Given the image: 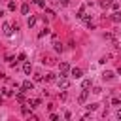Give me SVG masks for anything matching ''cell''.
<instances>
[{
    "label": "cell",
    "mask_w": 121,
    "mask_h": 121,
    "mask_svg": "<svg viewBox=\"0 0 121 121\" xmlns=\"http://www.w3.org/2000/svg\"><path fill=\"white\" fill-rule=\"evenodd\" d=\"M57 85H59V89H68V87H70V79H68L66 76H60V78L57 79Z\"/></svg>",
    "instance_id": "6da1fadb"
},
{
    "label": "cell",
    "mask_w": 121,
    "mask_h": 121,
    "mask_svg": "<svg viewBox=\"0 0 121 121\" xmlns=\"http://www.w3.org/2000/svg\"><path fill=\"white\" fill-rule=\"evenodd\" d=\"M81 76H83V70H81V68H72V70H70V78L79 79Z\"/></svg>",
    "instance_id": "7a4b0ae2"
},
{
    "label": "cell",
    "mask_w": 121,
    "mask_h": 121,
    "mask_svg": "<svg viewBox=\"0 0 121 121\" xmlns=\"http://www.w3.org/2000/svg\"><path fill=\"white\" fill-rule=\"evenodd\" d=\"M21 89H23V91H34V83H32L30 79H25L23 85H21Z\"/></svg>",
    "instance_id": "3957f363"
},
{
    "label": "cell",
    "mask_w": 121,
    "mask_h": 121,
    "mask_svg": "<svg viewBox=\"0 0 121 121\" xmlns=\"http://www.w3.org/2000/svg\"><path fill=\"white\" fill-rule=\"evenodd\" d=\"M59 70H60V76H68V70H70L68 62H60L59 64Z\"/></svg>",
    "instance_id": "277c9868"
},
{
    "label": "cell",
    "mask_w": 121,
    "mask_h": 121,
    "mask_svg": "<svg viewBox=\"0 0 121 121\" xmlns=\"http://www.w3.org/2000/svg\"><path fill=\"white\" fill-rule=\"evenodd\" d=\"M2 30H4V34H6V36H11V34H13V26H11L9 23H4Z\"/></svg>",
    "instance_id": "5b68a950"
},
{
    "label": "cell",
    "mask_w": 121,
    "mask_h": 121,
    "mask_svg": "<svg viewBox=\"0 0 121 121\" xmlns=\"http://www.w3.org/2000/svg\"><path fill=\"white\" fill-rule=\"evenodd\" d=\"M110 19H112L113 23H121V11H119V9H115V11L110 15Z\"/></svg>",
    "instance_id": "8992f818"
},
{
    "label": "cell",
    "mask_w": 121,
    "mask_h": 121,
    "mask_svg": "<svg viewBox=\"0 0 121 121\" xmlns=\"http://www.w3.org/2000/svg\"><path fill=\"white\" fill-rule=\"evenodd\" d=\"M113 76H115V74H113L112 70H106V72L102 74V79H108V81H110V79H113Z\"/></svg>",
    "instance_id": "52a82bcc"
},
{
    "label": "cell",
    "mask_w": 121,
    "mask_h": 121,
    "mask_svg": "<svg viewBox=\"0 0 121 121\" xmlns=\"http://www.w3.org/2000/svg\"><path fill=\"white\" fill-rule=\"evenodd\" d=\"M23 72L28 76V74L32 72V64H30V62H25V64H23Z\"/></svg>",
    "instance_id": "ba28073f"
},
{
    "label": "cell",
    "mask_w": 121,
    "mask_h": 121,
    "mask_svg": "<svg viewBox=\"0 0 121 121\" xmlns=\"http://www.w3.org/2000/svg\"><path fill=\"white\" fill-rule=\"evenodd\" d=\"M21 11H23V15H28V11H30V6H28V4H23V6H21Z\"/></svg>",
    "instance_id": "9c48e42d"
},
{
    "label": "cell",
    "mask_w": 121,
    "mask_h": 121,
    "mask_svg": "<svg viewBox=\"0 0 121 121\" xmlns=\"http://www.w3.org/2000/svg\"><path fill=\"white\" fill-rule=\"evenodd\" d=\"M87 95H89V91H87V89H83V91H81V95H79V102H85Z\"/></svg>",
    "instance_id": "30bf717a"
},
{
    "label": "cell",
    "mask_w": 121,
    "mask_h": 121,
    "mask_svg": "<svg viewBox=\"0 0 121 121\" xmlns=\"http://www.w3.org/2000/svg\"><path fill=\"white\" fill-rule=\"evenodd\" d=\"M26 25H28V26H34V25H36V17H34V15H30V17H28V21H26Z\"/></svg>",
    "instance_id": "8fae6325"
},
{
    "label": "cell",
    "mask_w": 121,
    "mask_h": 121,
    "mask_svg": "<svg viewBox=\"0 0 121 121\" xmlns=\"http://www.w3.org/2000/svg\"><path fill=\"white\" fill-rule=\"evenodd\" d=\"M32 113V106L28 108V106H23V115H30Z\"/></svg>",
    "instance_id": "7c38bea8"
},
{
    "label": "cell",
    "mask_w": 121,
    "mask_h": 121,
    "mask_svg": "<svg viewBox=\"0 0 121 121\" xmlns=\"http://www.w3.org/2000/svg\"><path fill=\"white\" fill-rule=\"evenodd\" d=\"M81 87H83V89H89V87H91V79H83Z\"/></svg>",
    "instance_id": "4fadbf2b"
},
{
    "label": "cell",
    "mask_w": 121,
    "mask_h": 121,
    "mask_svg": "<svg viewBox=\"0 0 121 121\" xmlns=\"http://www.w3.org/2000/svg\"><path fill=\"white\" fill-rule=\"evenodd\" d=\"M15 96H17V100H19V102H25V95H23V91H19Z\"/></svg>",
    "instance_id": "5bb4252c"
},
{
    "label": "cell",
    "mask_w": 121,
    "mask_h": 121,
    "mask_svg": "<svg viewBox=\"0 0 121 121\" xmlns=\"http://www.w3.org/2000/svg\"><path fill=\"white\" fill-rule=\"evenodd\" d=\"M28 104L34 108V106H38V104H40V98H32V100H28Z\"/></svg>",
    "instance_id": "9a60e30c"
},
{
    "label": "cell",
    "mask_w": 121,
    "mask_h": 121,
    "mask_svg": "<svg viewBox=\"0 0 121 121\" xmlns=\"http://www.w3.org/2000/svg\"><path fill=\"white\" fill-rule=\"evenodd\" d=\"M100 6H102V8H110V6H112V0H102Z\"/></svg>",
    "instance_id": "2e32d148"
},
{
    "label": "cell",
    "mask_w": 121,
    "mask_h": 121,
    "mask_svg": "<svg viewBox=\"0 0 121 121\" xmlns=\"http://www.w3.org/2000/svg\"><path fill=\"white\" fill-rule=\"evenodd\" d=\"M45 34H49V28H47V26H45V28H43V30H42V32L38 34V38H43Z\"/></svg>",
    "instance_id": "e0dca14e"
},
{
    "label": "cell",
    "mask_w": 121,
    "mask_h": 121,
    "mask_svg": "<svg viewBox=\"0 0 121 121\" xmlns=\"http://www.w3.org/2000/svg\"><path fill=\"white\" fill-rule=\"evenodd\" d=\"M34 4L40 6V8H45V0H34Z\"/></svg>",
    "instance_id": "ac0fdd59"
},
{
    "label": "cell",
    "mask_w": 121,
    "mask_h": 121,
    "mask_svg": "<svg viewBox=\"0 0 121 121\" xmlns=\"http://www.w3.org/2000/svg\"><path fill=\"white\" fill-rule=\"evenodd\" d=\"M45 81H55V74H47L45 76Z\"/></svg>",
    "instance_id": "d6986e66"
},
{
    "label": "cell",
    "mask_w": 121,
    "mask_h": 121,
    "mask_svg": "<svg viewBox=\"0 0 121 121\" xmlns=\"http://www.w3.org/2000/svg\"><path fill=\"white\" fill-rule=\"evenodd\" d=\"M45 13H47L49 17H55V11H53V9H49V8H45Z\"/></svg>",
    "instance_id": "ffe728a7"
},
{
    "label": "cell",
    "mask_w": 121,
    "mask_h": 121,
    "mask_svg": "<svg viewBox=\"0 0 121 121\" xmlns=\"http://www.w3.org/2000/svg\"><path fill=\"white\" fill-rule=\"evenodd\" d=\"M2 95H4V96H11V91H9V89H2Z\"/></svg>",
    "instance_id": "44dd1931"
},
{
    "label": "cell",
    "mask_w": 121,
    "mask_h": 121,
    "mask_svg": "<svg viewBox=\"0 0 121 121\" xmlns=\"http://www.w3.org/2000/svg\"><path fill=\"white\" fill-rule=\"evenodd\" d=\"M8 9H11V11H13V9H15V2H9V4H8Z\"/></svg>",
    "instance_id": "7402d4cb"
},
{
    "label": "cell",
    "mask_w": 121,
    "mask_h": 121,
    "mask_svg": "<svg viewBox=\"0 0 121 121\" xmlns=\"http://www.w3.org/2000/svg\"><path fill=\"white\" fill-rule=\"evenodd\" d=\"M93 93H95V95H100V93H102V89H100V87H95V89H93Z\"/></svg>",
    "instance_id": "603a6c76"
},
{
    "label": "cell",
    "mask_w": 121,
    "mask_h": 121,
    "mask_svg": "<svg viewBox=\"0 0 121 121\" xmlns=\"http://www.w3.org/2000/svg\"><path fill=\"white\" fill-rule=\"evenodd\" d=\"M87 108H89V110H91V112H93V110H96V108H98V104H89V106H87Z\"/></svg>",
    "instance_id": "cb8c5ba5"
},
{
    "label": "cell",
    "mask_w": 121,
    "mask_h": 121,
    "mask_svg": "<svg viewBox=\"0 0 121 121\" xmlns=\"http://www.w3.org/2000/svg\"><path fill=\"white\" fill-rule=\"evenodd\" d=\"M17 59H19V60H25V59H26V55H25V53H19V57H17Z\"/></svg>",
    "instance_id": "d4e9b609"
},
{
    "label": "cell",
    "mask_w": 121,
    "mask_h": 121,
    "mask_svg": "<svg viewBox=\"0 0 121 121\" xmlns=\"http://www.w3.org/2000/svg\"><path fill=\"white\" fill-rule=\"evenodd\" d=\"M119 102H121V100H119V98H112V104H113V106H117V104H119Z\"/></svg>",
    "instance_id": "484cf974"
},
{
    "label": "cell",
    "mask_w": 121,
    "mask_h": 121,
    "mask_svg": "<svg viewBox=\"0 0 121 121\" xmlns=\"http://www.w3.org/2000/svg\"><path fill=\"white\" fill-rule=\"evenodd\" d=\"M59 2H60V6H68L70 4V0H59Z\"/></svg>",
    "instance_id": "4316f807"
},
{
    "label": "cell",
    "mask_w": 121,
    "mask_h": 121,
    "mask_svg": "<svg viewBox=\"0 0 121 121\" xmlns=\"http://www.w3.org/2000/svg\"><path fill=\"white\" fill-rule=\"evenodd\" d=\"M115 115H117V117H119V119H121V108H119V110H117V113H115Z\"/></svg>",
    "instance_id": "83f0119b"
},
{
    "label": "cell",
    "mask_w": 121,
    "mask_h": 121,
    "mask_svg": "<svg viewBox=\"0 0 121 121\" xmlns=\"http://www.w3.org/2000/svg\"><path fill=\"white\" fill-rule=\"evenodd\" d=\"M53 2H59V0H53Z\"/></svg>",
    "instance_id": "f1b7e54d"
}]
</instances>
